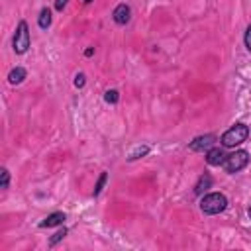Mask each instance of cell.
<instances>
[{"label":"cell","instance_id":"cell-1","mask_svg":"<svg viewBox=\"0 0 251 251\" xmlns=\"http://www.w3.org/2000/svg\"><path fill=\"white\" fill-rule=\"evenodd\" d=\"M226 206H227V198L222 192H210V194L202 196V200H200V210L210 216L224 212Z\"/></svg>","mask_w":251,"mask_h":251},{"label":"cell","instance_id":"cell-2","mask_svg":"<svg viewBox=\"0 0 251 251\" xmlns=\"http://www.w3.org/2000/svg\"><path fill=\"white\" fill-rule=\"evenodd\" d=\"M247 135H249V127H247L245 124H235V126H231L227 131H224V135H222V145H224V147H235V145L243 143V141L247 139Z\"/></svg>","mask_w":251,"mask_h":251},{"label":"cell","instance_id":"cell-3","mask_svg":"<svg viewBox=\"0 0 251 251\" xmlns=\"http://www.w3.org/2000/svg\"><path fill=\"white\" fill-rule=\"evenodd\" d=\"M247 163H249V153L241 149V151H235V153H231V155L226 157L224 169H226L227 173H237V171H241L243 167H247Z\"/></svg>","mask_w":251,"mask_h":251},{"label":"cell","instance_id":"cell-4","mask_svg":"<svg viewBox=\"0 0 251 251\" xmlns=\"http://www.w3.org/2000/svg\"><path fill=\"white\" fill-rule=\"evenodd\" d=\"M12 45H14V51H16L18 55H22V53L27 51V47H29V31H27V24H25V22H20V24H18V29H16V33H14Z\"/></svg>","mask_w":251,"mask_h":251},{"label":"cell","instance_id":"cell-5","mask_svg":"<svg viewBox=\"0 0 251 251\" xmlns=\"http://www.w3.org/2000/svg\"><path fill=\"white\" fill-rule=\"evenodd\" d=\"M214 141H216V135H212V133H206V135H200V137H196L194 141H190V149L192 151H208L212 145H214Z\"/></svg>","mask_w":251,"mask_h":251},{"label":"cell","instance_id":"cell-6","mask_svg":"<svg viewBox=\"0 0 251 251\" xmlns=\"http://www.w3.org/2000/svg\"><path fill=\"white\" fill-rule=\"evenodd\" d=\"M114 22L116 24H120V25H126L127 22H129V16H131V10H129V6L127 4H118L116 8H114Z\"/></svg>","mask_w":251,"mask_h":251},{"label":"cell","instance_id":"cell-7","mask_svg":"<svg viewBox=\"0 0 251 251\" xmlns=\"http://www.w3.org/2000/svg\"><path fill=\"white\" fill-rule=\"evenodd\" d=\"M226 157H227V155L224 153V149L214 147V149H208V153H206V163H208V165L218 167V165H224Z\"/></svg>","mask_w":251,"mask_h":251},{"label":"cell","instance_id":"cell-8","mask_svg":"<svg viewBox=\"0 0 251 251\" xmlns=\"http://www.w3.org/2000/svg\"><path fill=\"white\" fill-rule=\"evenodd\" d=\"M65 222V214L63 212H55V214H49L39 226L41 227H53V226H59V224H63Z\"/></svg>","mask_w":251,"mask_h":251},{"label":"cell","instance_id":"cell-9","mask_svg":"<svg viewBox=\"0 0 251 251\" xmlns=\"http://www.w3.org/2000/svg\"><path fill=\"white\" fill-rule=\"evenodd\" d=\"M210 186H212V176H210L208 173H204V175H200V178H198V182H196V186H194V192H196V194H204Z\"/></svg>","mask_w":251,"mask_h":251},{"label":"cell","instance_id":"cell-10","mask_svg":"<svg viewBox=\"0 0 251 251\" xmlns=\"http://www.w3.org/2000/svg\"><path fill=\"white\" fill-rule=\"evenodd\" d=\"M24 78H25V69H22V67H16L8 73V82L10 84H20Z\"/></svg>","mask_w":251,"mask_h":251},{"label":"cell","instance_id":"cell-11","mask_svg":"<svg viewBox=\"0 0 251 251\" xmlns=\"http://www.w3.org/2000/svg\"><path fill=\"white\" fill-rule=\"evenodd\" d=\"M37 25H39L41 29H47V27L51 25V10H49V8H43V10L39 12V18H37Z\"/></svg>","mask_w":251,"mask_h":251},{"label":"cell","instance_id":"cell-12","mask_svg":"<svg viewBox=\"0 0 251 251\" xmlns=\"http://www.w3.org/2000/svg\"><path fill=\"white\" fill-rule=\"evenodd\" d=\"M147 153H149V145H139L133 153H129L127 159H129V161H135V159H139V157H143V155H147Z\"/></svg>","mask_w":251,"mask_h":251},{"label":"cell","instance_id":"cell-13","mask_svg":"<svg viewBox=\"0 0 251 251\" xmlns=\"http://www.w3.org/2000/svg\"><path fill=\"white\" fill-rule=\"evenodd\" d=\"M106 180H108V173H102L100 176H98V182H96V186H94V196H98L100 192H102V188H104V184H106Z\"/></svg>","mask_w":251,"mask_h":251},{"label":"cell","instance_id":"cell-14","mask_svg":"<svg viewBox=\"0 0 251 251\" xmlns=\"http://www.w3.org/2000/svg\"><path fill=\"white\" fill-rule=\"evenodd\" d=\"M65 235H67V229H65V227H63V229H59V231H57V233H55V235L49 239V245H57V243H59V241H61Z\"/></svg>","mask_w":251,"mask_h":251},{"label":"cell","instance_id":"cell-15","mask_svg":"<svg viewBox=\"0 0 251 251\" xmlns=\"http://www.w3.org/2000/svg\"><path fill=\"white\" fill-rule=\"evenodd\" d=\"M118 98H120V96H118V90H108L106 96H104V100H106L108 104H116Z\"/></svg>","mask_w":251,"mask_h":251},{"label":"cell","instance_id":"cell-16","mask_svg":"<svg viewBox=\"0 0 251 251\" xmlns=\"http://www.w3.org/2000/svg\"><path fill=\"white\" fill-rule=\"evenodd\" d=\"M0 175H2V184H0V188H4V190H6V188H8V182H10V173H8L6 169H2V171H0Z\"/></svg>","mask_w":251,"mask_h":251},{"label":"cell","instance_id":"cell-17","mask_svg":"<svg viewBox=\"0 0 251 251\" xmlns=\"http://www.w3.org/2000/svg\"><path fill=\"white\" fill-rule=\"evenodd\" d=\"M75 86L76 88H82L84 86V75H76L75 76Z\"/></svg>","mask_w":251,"mask_h":251},{"label":"cell","instance_id":"cell-18","mask_svg":"<svg viewBox=\"0 0 251 251\" xmlns=\"http://www.w3.org/2000/svg\"><path fill=\"white\" fill-rule=\"evenodd\" d=\"M245 47L251 51V25H249L247 31H245Z\"/></svg>","mask_w":251,"mask_h":251},{"label":"cell","instance_id":"cell-19","mask_svg":"<svg viewBox=\"0 0 251 251\" xmlns=\"http://www.w3.org/2000/svg\"><path fill=\"white\" fill-rule=\"evenodd\" d=\"M67 2H69V0H55V10H59V12H61V10L67 6Z\"/></svg>","mask_w":251,"mask_h":251},{"label":"cell","instance_id":"cell-20","mask_svg":"<svg viewBox=\"0 0 251 251\" xmlns=\"http://www.w3.org/2000/svg\"><path fill=\"white\" fill-rule=\"evenodd\" d=\"M92 53H94V49H92V47H90V49H86V51H84V55H86V57H90V55H92Z\"/></svg>","mask_w":251,"mask_h":251},{"label":"cell","instance_id":"cell-21","mask_svg":"<svg viewBox=\"0 0 251 251\" xmlns=\"http://www.w3.org/2000/svg\"><path fill=\"white\" fill-rule=\"evenodd\" d=\"M84 2H86V4H88V2H92V0H84Z\"/></svg>","mask_w":251,"mask_h":251},{"label":"cell","instance_id":"cell-22","mask_svg":"<svg viewBox=\"0 0 251 251\" xmlns=\"http://www.w3.org/2000/svg\"><path fill=\"white\" fill-rule=\"evenodd\" d=\"M249 218H251V208H249Z\"/></svg>","mask_w":251,"mask_h":251}]
</instances>
